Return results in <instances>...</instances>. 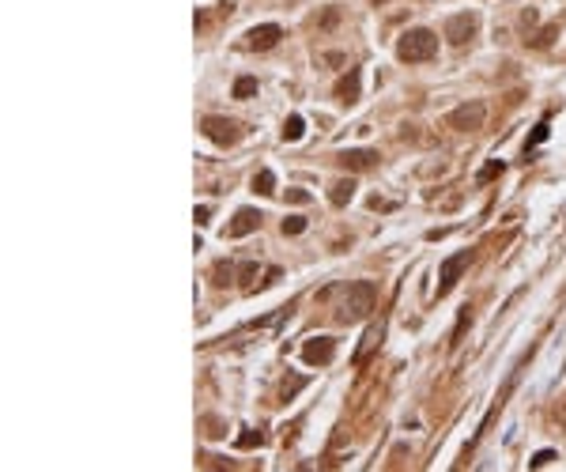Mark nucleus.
<instances>
[{"instance_id":"f257e3e1","label":"nucleus","mask_w":566,"mask_h":472,"mask_svg":"<svg viewBox=\"0 0 566 472\" xmlns=\"http://www.w3.org/2000/svg\"><path fill=\"white\" fill-rule=\"evenodd\" d=\"M374 302H378V288H374V283H370V280H355V283H351V288L344 291V302H340V314H336V318L348 321V325H355V321L370 318Z\"/></svg>"},{"instance_id":"f03ea898","label":"nucleus","mask_w":566,"mask_h":472,"mask_svg":"<svg viewBox=\"0 0 566 472\" xmlns=\"http://www.w3.org/2000/svg\"><path fill=\"white\" fill-rule=\"evenodd\" d=\"M396 57L408 64H423L431 57H438V34L426 31V27H415V31H404L401 42H396Z\"/></svg>"},{"instance_id":"7ed1b4c3","label":"nucleus","mask_w":566,"mask_h":472,"mask_svg":"<svg viewBox=\"0 0 566 472\" xmlns=\"http://www.w3.org/2000/svg\"><path fill=\"white\" fill-rule=\"evenodd\" d=\"M445 121H449V128H457V133H476V128H484V121H487V106L472 98V103H461Z\"/></svg>"},{"instance_id":"20e7f679","label":"nucleus","mask_w":566,"mask_h":472,"mask_svg":"<svg viewBox=\"0 0 566 472\" xmlns=\"http://www.w3.org/2000/svg\"><path fill=\"white\" fill-rule=\"evenodd\" d=\"M200 133L208 136L211 144H219V147H230V144H238V136H242V125L238 121H230V117H204L200 121Z\"/></svg>"},{"instance_id":"39448f33","label":"nucleus","mask_w":566,"mask_h":472,"mask_svg":"<svg viewBox=\"0 0 566 472\" xmlns=\"http://www.w3.org/2000/svg\"><path fill=\"white\" fill-rule=\"evenodd\" d=\"M472 265V249H461V253H453V257H445L442 261V268H438V295H445L453 288V283L461 280V272H465V268Z\"/></svg>"},{"instance_id":"423d86ee","label":"nucleus","mask_w":566,"mask_h":472,"mask_svg":"<svg viewBox=\"0 0 566 472\" xmlns=\"http://www.w3.org/2000/svg\"><path fill=\"white\" fill-rule=\"evenodd\" d=\"M476 31H479V15H476V12L449 15V23H445V38H449L453 45H465Z\"/></svg>"},{"instance_id":"0eeeda50","label":"nucleus","mask_w":566,"mask_h":472,"mask_svg":"<svg viewBox=\"0 0 566 472\" xmlns=\"http://www.w3.org/2000/svg\"><path fill=\"white\" fill-rule=\"evenodd\" d=\"M332 355H336V340L332 337H310L302 344V359L310 367H325V363H332Z\"/></svg>"},{"instance_id":"6e6552de","label":"nucleus","mask_w":566,"mask_h":472,"mask_svg":"<svg viewBox=\"0 0 566 472\" xmlns=\"http://www.w3.org/2000/svg\"><path fill=\"white\" fill-rule=\"evenodd\" d=\"M261 212L257 208H238L234 212V219L227 223V230H223V238H246V235H253L257 227H261Z\"/></svg>"},{"instance_id":"1a4fd4ad","label":"nucleus","mask_w":566,"mask_h":472,"mask_svg":"<svg viewBox=\"0 0 566 472\" xmlns=\"http://www.w3.org/2000/svg\"><path fill=\"white\" fill-rule=\"evenodd\" d=\"M280 38H283L280 23H261V27H253V31L246 34V45L249 50H272V45H280Z\"/></svg>"},{"instance_id":"9d476101","label":"nucleus","mask_w":566,"mask_h":472,"mask_svg":"<svg viewBox=\"0 0 566 472\" xmlns=\"http://www.w3.org/2000/svg\"><path fill=\"white\" fill-rule=\"evenodd\" d=\"M340 166H344V170H370V166H378V152H366V147L340 152Z\"/></svg>"},{"instance_id":"9b49d317","label":"nucleus","mask_w":566,"mask_h":472,"mask_svg":"<svg viewBox=\"0 0 566 472\" xmlns=\"http://www.w3.org/2000/svg\"><path fill=\"white\" fill-rule=\"evenodd\" d=\"M351 197H355V182H351V178H340V182H332V189H329V200H332V205H336V208H344Z\"/></svg>"},{"instance_id":"f8f14e48","label":"nucleus","mask_w":566,"mask_h":472,"mask_svg":"<svg viewBox=\"0 0 566 472\" xmlns=\"http://www.w3.org/2000/svg\"><path fill=\"white\" fill-rule=\"evenodd\" d=\"M336 98H340V103H355V98H359V72L355 68L336 83Z\"/></svg>"},{"instance_id":"ddd939ff","label":"nucleus","mask_w":566,"mask_h":472,"mask_svg":"<svg viewBox=\"0 0 566 472\" xmlns=\"http://www.w3.org/2000/svg\"><path fill=\"white\" fill-rule=\"evenodd\" d=\"M253 193H265V197H268V193H276V174L272 170H257L253 174Z\"/></svg>"},{"instance_id":"4468645a","label":"nucleus","mask_w":566,"mask_h":472,"mask_svg":"<svg viewBox=\"0 0 566 472\" xmlns=\"http://www.w3.org/2000/svg\"><path fill=\"white\" fill-rule=\"evenodd\" d=\"M302 133H306V121L299 114H291V117H287V125H283V140H302Z\"/></svg>"},{"instance_id":"2eb2a0df","label":"nucleus","mask_w":566,"mask_h":472,"mask_svg":"<svg viewBox=\"0 0 566 472\" xmlns=\"http://www.w3.org/2000/svg\"><path fill=\"white\" fill-rule=\"evenodd\" d=\"M261 442H265V434H261V431L246 427L242 434H238V442H234V446H238V450H253V446H261Z\"/></svg>"},{"instance_id":"dca6fc26","label":"nucleus","mask_w":566,"mask_h":472,"mask_svg":"<svg viewBox=\"0 0 566 472\" xmlns=\"http://www.w3.org/2000/svg\"><path fill=\"white\" fill-rule=\"evenodd\" d=\"M249 95H257V80L253 76H242L234 83V98H249Z\"/></svg>"},{"instance_id":"f3484780","label":"nucleus","mask_w":566,"mask_h":472,"mask_svg":"<svg viewBox=\"0 0 566 472\" xmlns=\"http://www.w3.org/2000/svg\"><path fill=\"white\" fill-rule=\"evenodd\" d=\"M502 170H506V166H502V159H491V163L484 166V170H479V178H476V182H491V178H498Z\"/></svg>"},{"instance_id":"a211bd4d","label":"nucleus","mask_w":566,"mask_h":472,"mask_svg":"<svg viewBox=\"0 0 566 472\" xmlns=\"http://www.w3.org/2000/svg\"><path fill=\"white\" fill-rule=\"evenodd\" d=\"M230 276H234V268H230V261H219L216 265V288H227Z\"/></svg>"},{"instance_id":"6ab92c4d","label":"nucleus","mask_w":566,"mask_h":472,"mask_svg":"<svg viewBox=\"0 0 566 472\" xmlns=\"http://www.w3.org/2000/svg\"><path fill=\"white\" fill-rule=\"evenodd\" d=\"M306 230V219L302 216H287L283 219V235H302Z\"/></svg>"},{"instance_id":"aec40b11","label":"nucleus","mask_w":566,"mask_h":472,"mask_svg":"<svg viewBox=\"0 0 566 472\" xmlns=\"http://www.w3.org/2000/svg\"><path fill=\"white\" fill-rule=\"evenodd\" d=\"M555 34H559V27H544V31H540V38H533V45H536V50H544V45H551V38H555Z\"/></svg>"},{"instance_id":"412c9836","label":"nucleus","mask_w":566,"mask_h":472,"mask_svg":"<svg viewBox=\"0 0 566 472\" xmlns=\"http://www.w3.org/2000/svg\"><path fill=\"white\" fill-rule=\"evenodd\" d=\"M551 461H555V450H540L533 461H528V465H533V469H544V465H551Z\"/></svg>"},{"instance_id":"4be33fe9","label":"nucleus","mask_w":566,"mask_h":472,"mask_svg":"<svg viewBox=\"0 0 566 472\" xmlns=\"http://www.w3.org/2000/svg\"><path fill=\"white\" fill-rule=\"evenodd\" d=\"M302 385H306V378H291V382H283V401H291V397L299 393Z\"/></svg>"},{"instance_id":"5701e85b","label":"nucleus","mask_w":566,"mask_h":472,"mask_svg":"<svg viewBox=\"0 0 566 472\" xmlns=\"http://www.w3.org/2000/svg\"><path fill=\"white\" fill-rule=\"evenodd\" d=\"M547 140V121L536 125V133H533V140H528V147H536V144H544Z\"/></svg>"},{"instance_id":"b1692460","label":"nucleus","mask_w":566,"mask_h":472,"mask_svg":"<svg viewBox=\"0 0 566 472\" xmlns=\"http://www.w3.org/2000/svg\"><path fill=\"white\" fill-rule=\"evenodd\" d=\"M287 197H291L295 205H306V200H310V193H306V189H291V193H287Z\"/></svg>"},{"instance_id":"393cba45","label":"nucleus","mask_w":566,"mask_h":472,"mask_svg":"<svg viewBox=\"0 0 566 472\" xmlns=\"http://www.w3.org/2000/svg\"><path fill=\"white\" fill-rule=\"evenodd\" d=\"M211 219V208H197V223H208Z\"/></svg>"},{"instance_id":"a878e982","label":"nucleus","mask_w":566,"mask_h":472,"mask_svg":"<svg viewBox=\"0 0 566 472\" xmlns=\"http://www.w3.org/2000/svg\"><path fill=\"white\" fill-rule=\"evenodd\" d=\"M374 4H385V0H374Z\"/></svg>"}]
</instances>
